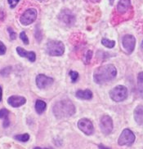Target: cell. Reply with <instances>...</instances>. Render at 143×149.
Segmentation results:
<instances>
[{
	"instance_id": "obj_15",
	"label": "cell",
	"mask_w": 143,
	"mask_h": 149,
	"mask_svg": "<svg viewBox=\"0 0 143 149\" xmlns=\"http://www.w3.org/2000/svg\"><path fill=\"white\" fill-rule=\"evenodd\" d=\"M75 96H76V98L80 99V100H89L93 98V94L88 89H87V90H79L75 93Z\"/></svg>"
},
{
	"instance_id": "obj_24",
	"label": "cell",
	"mask_w": 143,
	"mask_h": 149,
	"mask_svg": "<svg viewBox=\"0 0 143 149\" xmlns=\"http://www.w3.org/2000/svg\"><path fill=\"white\" fill-rule=\"evenodd\" d=\"M69 77H70V78H71V81H72V82H76L77 80L79 79V73L77 72H75V71H70L69 72Z\"/></svg>"
},
{
	"instance_id": "obj_16",
	"label": "cell",
	"mask_w": 143,
	"mask_h": 149,
	"mask_svg": "<svg viewBox=\"0 0 143 149\" xmlns=\"http://www.w3.org/2000/svg\"><path fill=\"white\" fill-rule=\"evenodd\" d=\"M134 119L138 125H143V105H138L135 109Z\"/></svg>"
},
{
	"instance_id": "obj_10",
	"label": "cell",
	"mask_w": 143,
	"mask_h": 149,
	"mask_svg": "<svg viewBox=\"0 0 143 149\" xmlns=\"http://www.w3.org/2000/svg\"><path fill=\"white\" fill-rule=\"evenodd\" d=\"M59 18L62 23H64L68 26H71V25L74 24L75 20H76L74 15L68 9L62 10L59 15Z\"/></svg>"
},
{
	"instance_id": "obj_18",
	"label": "cell",
	"mask_w": 143,
	"mask_h": 149,
	"mask_svg": "<svg viewBox=\"0 0 143 149\" xmlns=\"http://www.w3.org/2000/svg\"><path fill=\"white\" fill-rule=\"evenodd\" d=\"M47 108V104L44 101L41 100H38L35 103V110L39 114H42L44 112Z\"/></svg>"
},
{
	"instance_id": "obj_34",
	"label": "cell",
	"mask_w": 143,
	"mask_h": 149,
	"mask_svg": "<svg viewBox=\"0 0 143 149\" xmlns=\"http://www.w3.org/2000/svg\"><path fill=\"white\" fill-rule=\"evenodd\" d=\"M34 149H48V148H40V147H35Z\"/></svg>"
},
{
	"instance_id": "obj_21",
	"label": "cell",
	"mask_w": 143,
	"mask_h": 149,
	"mask_svg": "<svg viewBox=\"0 0 143 149\" xmlns=\"http://www.w3.org/2000/svg\"><path fill=\"white\" fill-rule=\"evenodd\" d=\"M93 51H91V50H88L85 54V56L83 58V62H84V64L86 65H88L90 62H91V60H92V58H93Z\"/></svg>"
},
{
	"instance_id": "obj_19",
	"label": "cell",
	"mask_w": 143,
	"mask_h": 149,
	"mask_svg": "<svg viewBox=\"0 0 143 149\" xmlns=\"http://www.w3.org/2000/svg\"><path fill=\"white\" fill-rule=\"evenodd\" d=\"M102 44L106 47L107 48H113L115 45V42L113 40H110L107 38H102Z\"/></svg>"
},
{
	"instance_id": "obj_25",
	"label": "cell",
	"mask_w": 143,
	"mask_h": 149,
	"mask_svg": "<svg viewBox=\"0 0 143 149\" xmlns=\"http://www.w3.org/2000/svg\"><path fill=\"white\" fill-rule=\"evenodd\" d=\"M20 39L22 40V42H24L25 44V45H28L29 44V39H28V37H27V35H26V33H25V32H21L20 33Z\"/></svg>"
},
{
	"instance_id": "obj_6",
	"label": "cell",
	"mask_w": 143,
	"mask_h": 149,
	"mask_svg": "<svg viewBox=\"0 0 143 149\" xmlns=\"http://www.w3.org/2000/svg\"><path fill=\"white\" fill-rule=\"evenodd\" d=\"M36 9L34 8H29L26 11H25L24 13L21 15L20 18V21L23 25H29L32 24L34 21H35L37 18Z\"/></svg>"
},
{
	"instance_id": "obj_31",
	"label": "cell",
	"mask_w": 143,
	"mask_h": 149,
	"mask_svg": "<svg viewBox=\"0 0 143 149\" xmlns=\"http://www.w3.org/2000/svg\"><path fill=\"white\" fill-rule=\"evenodd\" d=\"M98 148H99V149H110V148H108V147H106V146L102 145V144H100V145L98 146Z\"/></svg>"
},
{
	"instance_id": "obj_17",
	"label": "cell",
	"mask_w": 143,
	"mask_h": 149,
	"mask_svg": "<svg viewBox=\"0 0 143 149\" xmlns=\"http://www.w3.org/2000/svg\"><path fill=\"white\" fill-rule=\"evenodd\" d=\"M137 91L140 97L143 99V72L139 73L137 76Z\"/></svg>"
},
{
	"instance_id": "obj_22",
	"label": "cell",
	"mask_w": 143,
	"mask_h": 149,
	"mask_svg": "<svg viewBox=\"0 0 143 149\" xmlns=\"http://www.w3.org/2000/svg\"><path fill=\"white\" fill-rule=\"evenodd\" d=\"M9 116V111L6 109H0V119H7Z\"/></svg>"
},
{
	"instance_id": "obj_1",
	"label": "cell",
	"mask_w": 143,
	"mask_h": 149,
	"mask_svg": "<svg viewBox=\"0 0 143 149\" xmlns=\"http://www.w3.org/2000/svg\"><path fill=\"white\" fill-rule=\"evenodd\" d=\"M117 75V69L113 65L101 66L93 73L94 81L97 84H105L114 80Z\"/></svg>"
},
{
	"instance_id": "obj_30",
	"label": "cell",
	"mask_w": 143,
	"mask_h": 149,
	"mask_svg": "<svg viewBox=\"0 0 143 149\" xmlns=\"http://www.w3.org/2000/svg\"><path fill=\"white\" fill-rule=\"evenodd\" d=\"M9 125H10V121H9V119H8V118L5 119V120L4 121V128H7V127H8V126H9Z\"/></svg>"
},
{
	"instance_id": "obj_29",
	"label": "cell",
	"mask_w": 143,
	"mask_h": 149,
	"mask_svg": "<svg viewBox=\"0 0 143 149\" xmlns=\"http://www.w3.org/2000/svg\"><path fill=\"white\" fill-rule=\"evenodd\" d=\"M35 38H36V39L39 42H40L42 40V34H41L40 31H39V33H38V29H37L36 31H35Z\"/></svg>"
},
{
	"instance_id": "obj_12",
	"label": "cell",
	"mask_w": 143,
	"mask_h": 149,
	"mask_svg": "<svg viewBox=\"0 0 143 149\" xmlns=\"http://www.w3.org/2000/svg\"><path fill=\"white\" fill-rule=\"evenodd\" d=\"M8 104L11 105L13 108H18L26 103L25 98L23 96H18V95H12L8 98Z\"/></svg>"
},
{
	"instance_id": "obj_27",
	"label": "cell",
	"mask_w": 143,
	"mask_h": 149,
	"mask_svg": "<svg viewBox=\"0 0 143 149\" xmlns=\"http://www.w3.org/2000/svg\"><path fill=\"white\" fill-rule=\"evenodd\" d=\"M7 48H6V46L4 44L3 42L0 41V56H3L6 53Z\"/></svg>"
},
{
	"instance_id": "obj_23",
	"label": "cell",
	"mask_w": 143,
	"mask_h": 149,
	"mask_svg": "<svg viewBox=\"0 0 143 149\" xmlns=\"http://www.w3.org/2000/svg\"><path fill=\"white\" fill-rule=\"evenodd\" d=\"M11 72H12V67H6L0 71V74L3 77H6L8 76Z\"/></svg>"
},
{
	"instance_id": "obj_4",
	"label": "cell",
	"mask_w": 143,
	"mask_h": 149,
	"mask_svg": "<svg viewBox=\"0 0 143 149\" xmlns=\"http://www.w3.org/2000/svg\"><path fill=\"white\" fill-rule=\"evenodd\" d=\"M110 99L114 102H122L128 97V89L124 86H117L110 91Z\"/></svg>"
},
{
	"instance_id": "obj_28",
	"label": "cell",
	"mask_w": 143,
	"mask_h": 149,
	"mask_svg": "<svg viewBox=\"0 0 143 149\" xmlns=\"http://www.w3.org/2000/svg\"><path fill=\"white\" fill-rule=\"evenodd\" d=\"M8 2L10 5V8H14L17 5V3L20 2V0H8Z\"/></svg>"
},
{
	"instance_id": "obj_33",
	"label": "cell",
	"mask_w": 143,
	"mask_h": 149,
	"mask_svg": "<svg viewBox=\"0 0 143 149\" xmlns=\"http://www.w3.org/2000/svg\"><path fill=\"white\" fill-rule=\"evenodd\" d=\"M87 2H88V3H98L100 0H85Z\"/></svg>"
},
{
	"instance_id": "obj_9",
	"label": "cell",
	"mask_w": 143,
	"mask_h": 149,
	"mask_svg": "<svg viewBox=\"0 0 143 149\" xmlns=\"http://www.w3.org/2000/svg\"><path fill=\"white\" fill-rule=\"evenodd\" d=\"M122 45L123 49L126 51L128 54H131L134 51L136 46V38L134 36L131 34H127L123 37Z\"/></svg>"
},
{
	"instance_id": "obj_5",
	"label": "cell",
	"mask_w": 143,
	"mask_h": 149,
	"mask_svg": "<svg viewBox=\"0 0 143 149\" xmlns=\"http://www.w3.org/2000/svg\"><path fill=\"white\" fill-rule=\"evenodd\" d=\"M136 137L133 132L129 129H125L122 131L118 139L119 146H131L134 143Z\"/></svg>"
},
{
	"instance_id": "obj_8",
	"label": "cell",
	"mask_w": 143,
	"mask_h": 149,
	"mask_svg": "<svg viewBox=\"0 0 143 149\" xmlns=\"http://www.w3.org/2000/svg\"><path fill=\"white\" fill-rule=\"evenodd\" d=\"M78 127L82 132H83L87 135H91L94 132V127L93 122L90 121L89 119H87V118L80 119L78 122Z\"/></svg>"
},
{
	"instance_id": "obj_26",
	"label": "cell",
	"mask_w": 143,
	"mask_h": 149,
	"mask_svg": "<svg viewBox=\"0 0 143 149\" xmlns=\"http://www.w3.org/2000/svg\"><path fill=\"white\" fill-rule=\"evenodd\" d=\"M8 33H9V35H10V38H11L12 40H15L16 38V33L14 32V30H13L12 28H8Z\"/></svg>"
},
{
	"instance_id": "obj_11",
	"label": "cell",
	"mask_w": 143,
	"mask_h": 149,
	"mask_svg": "<svg viewBox=\"0 0 143 149\" xmlns=\"http://www.w3.org/2000/svg\"><path fill=\"white\" fill-rule=\"evenodd\" d=\"M53 78L44 75V74H39L36 77V85L39 88L44 89L48 86H50L53 84Z\"/></svg>"
},
{
	"instance_id": "obj_3",
	"label": "cell",
	"mask_w": 143,
	"mask_h": 149,
	"mask_svg": "<svg viewBox=\"0 0 143 149\" xmlns=\"http://www.w3.org/2000/svg\"><path fill=\"white\" fill-rule=\"evenodd\" d=\"M46 51L49 56H60L65 52V46L60 41L50 40L47 43Z\"/></svg>"
},
{
	"instance_id": "obj_13",
	"label": "cell",
	"mask_w": 143,
	"mask_h": 149,
	"mask_svg": "<svg viewBox=\"0 0 143 149\" xmlns=\"http://www.w3.org/2000/svg\"><path fill=\"white\" fill-rule=\"evenodd\" d=\"M16 52L18 53V55L21 57L27 58L30 62H34L36 60V55L34 52H27L22 47H16Z\"/></svg>"
},
{
	"instance_id": "obj_35",
	"label": "cell",
	"mask_w": 143,
	"mask_h": 149,
	"mask_svg": "<svg viewBox=\"0 0 143 149\" xmlns=\"http://www.w3.org/2000/svg\"><path fill=\"white\" fill-rule=\"evenodd\" d=\"M142 48H143V41H142Z\"/></svg>"
},
{
	"instance_id": "obj_20",
	"label": "cell",
	"mask_w": 143,
	"mask_h": 149,
	"mask_svg": "<svg viewBox=\"0 0 143 149\" xmlns=\"http://www.w3.org/2000/svg\"><path fill=\"white\" fill-rule=\"evenodd\" d=\"M15 139L20 142H27L29 139V134H17L15 136Z\"/></svg>"
},
{
	"instance_id": "obj_36",
	"label": "cell",
	"mask_w": 143,
	"mask_h": 149,
	"mask_svg": "<svg viewBox=\"0 0 143 149\" xmlns=\"http://www.w3.org/2000/svg\"><path fill=\"white\" fill-rule=\"evenodd\" d=\"M113 1H114V0H110V2H113Z\"/></svg>"
},
{
	"instance_id": "obj_2",
	"label": "cell",
	"mask_w": 143,
	"mask_h": 149,
	"mask_svg": "<svg viewBox=\"0 0 143 149\" xmlns=\"http://www.w3.org/2000/svg\"><path fill=\"white\" fill-rule=\"evenodd\" d=\"M53 111L57 119H63L73 116L75 113V107L69 100H63L54 104Z\"/></svg>"
},
{
	"instance_id": "obj_32",
	"label": "cell",
	"mask_w": 143,
	"mask_h": 149,
	"mask_svg": "<svg viewBox=\"0 0 143 149\" xmlns=\"http://www.w3.org/2000/svg\"><path fill=\"white\" fill-rule=\"evenodd\" d=\"M2 99H3V89L0 86V102L2 101Z\"/></svg>"
},
{
	"instance_id": "obj_14",
	"label": "cell",
	"mask_w": 143,
	"mask_h": 149,
	"mask_svg": "<svg viewBox=\"0 0 143 149\" xmlns=\"http://www.w3.org/2000/svg\"><path fill=\"white\" fill-rule=\"evenodd\" d=\"M131 8V0H119L117 5V12L119 14L126 13Z\"/></svg>"
},
{
	"instance_id": "obj_7",
	"label": "cell",
	"mask_w": 143,
	"mask_h": 149,
	"mask_svg": "<svg viewBox=\"0 0 143 149\" xmlns=\"http://www.w3.org/2000/svg\"><path fill=\"white\" fill-rule=\"evenodd\" d=\"M113 121L109 115H104L100 121V128L104 134H110L113 130Z\"/></svg>"
}]
</instances>
